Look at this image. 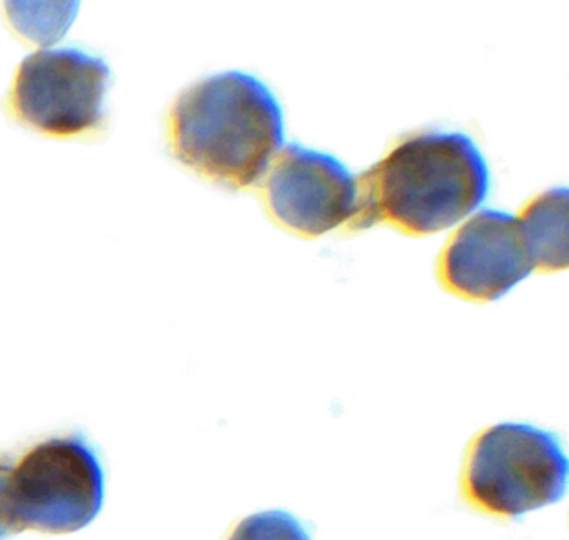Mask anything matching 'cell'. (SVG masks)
Returning <instances> with one entry per match:
<instances>
[{
    "label": "cell",
    "mask_w": 569,
    "mask_h": 540,
    "mask_svg": "<svg viewBox=\"0 0 569 540\" xmlns=\"http://www.w3.org/2000/svg\"><path fill=\"white\" fill-rule=\"evenodd\" d=\"M536 269L555 272L568 267V189L536 197L518 217Z\"/></svg>",
    "instance_id": "cell-8"
},
{
    "label": "cell",
    "mask_w": 569,
    "mask_h": 540,
    "mask_svg": "<svg viewBox=\"0 0 569 540\" xmlns=\"http://www.w3.org/2000/svg\"><path fill=\"white\" fill-rule=\"evenodd\" d=\"M109 77L108 63L82 50H39L19 67L12 112L48 136L71 137L98 129L104 120Z\"/></svg>",
    "instance_id": "cell-5"
},
{
    "label": "cell",
    "mask_w": 569,
    "mask_h": 540,
    "mask_svg": "<svg viewBox=\"0 0 569 540\" xmlns=\"http://www.w3.org/2000/svg\"><path fill=\"white\" fill-rule=\"evenodd\" d=\"M536 269L518 217L481 210L442 250L438 276L449 292L465 299H501Z\"/></svg>",
    "instance_id": "cell-7"
},
{
    "label": "cell",
    "mask_w": 569,
    "mask_h": 540,
    "mask_svg": "<svg viewBox=\"0 0 569 540\" xmlns=\"http://www.w3.org/2000/svg\"><path fill=\"white\" fill-rule=\"evenodd\" d=\"M168 132L179 162L218 186L244 189L268 172L284 146V117L262 80L231 70L182 92Z\"/></svg>",
    "instance_id": "cell-2"
},
{
    "label": "cell",
    "mask_w": 569,
    "mask_h": 540,
    "mask_svg": "<svg viewBox=\"0 0 569 540\" xmlns=\"http://www.w3.org/2000/svg\"><path fill=\"white\" fill-rule=\"evenodd\" d=\"M104 503V470L82 436L38 443L16 466H0V540L24 530L84 529Z\"/></svg>",
    "instance_id": "cell-3"
},
{
    "label": "cell",
    "mask_w": 569,
    "mask_h": 540,
    "mask_svg": "<svg viewBox=\"0 0 569 540\" xmlns=\"http://www.w3.org/2000/svg\"><path fill=\"white\" fill-rule=\"evenodd\" d=\"M356 199L358 180L341 160L296 142L279 150L266 182L269 212L305 237H319L349 222Z\"/></svg>",
    "instance_id": "cell-6"
},
{
    "label": "cell",
    "mask_w": 569,
    "mask_h": 540,
    "mask_svg": "<svg viewBox=\"0 0 569 540\" xmlns=\"http://www.w3.org/2000/svg\"><path fill=\"white\" fill-rule=\"evenodd\" d=\"M228 540H312L305 523L286 510H264L246 517Z\"/></svg>",
    "instance_id": "cell-9"
},
{
    "label": "cell",
    "mask_w": 569,
    "mask_h": 540,
    "mask_svg": "<svg viewBox=\"0 0 569 540\" xmlns=\"http://www.w3.org/2000/svg\"><path fill=\"white\" fill-rule=\"evenodd\" d=\"M568 470L555 432L531 423H496L469 447L462 492L482 512L521 519L565 497Z\"/></svg>",
    "instance_id": "cell-4"
},
{
    "label": "cell",
    "mask_w": 569,
    "mask_h": 540,
    "mask_svg": "<svg viewBox=\"0 0 569 540\" xmlns=\"http://www.w3.org/2000/svg\"><path fill=\"white\" fill-rule=\"evenodd\" d=\"M358 180L351 230L389 223L409 236L441 232L468 217L489 192V167L471 137H409Z\"/></svg>",
    "instance_id": "cell-1"
}]
</instances>
